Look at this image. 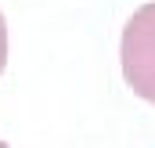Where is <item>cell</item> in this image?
I'll use <instances>...</instances> for the list:
<instances>
[{
    "mask_svg": "<svg viewBox=\"0 0 155 148\" xmlns=\"http://www.w3.org/2000/svg\"><path fill=\"white\" fill-rule=\"evenodd\" d=\"M119 62H123V76L134 87V94L155 105V0L134 11V18L126 22Z\"/></svg>",
    "mask_w": 155,
    "mask_h": 148,
    "instance_id": "6da1fadb",
    "label": "cell"
},
{
    "mask_svg": "<svg viewBox=\"0 0 155 148\" xmlns=\"http://www.w3.org/2000/svg\"><path fill=\"white\" fill-rule=\"evenodd\" d=\"M4 65H7V22L0 15V72H4Z\"/></svg>",
    "mask_w": 155,
    "mask_h": 148,
    "instance_id": "7a4b0ae2",
    "label": "cell"
},
{
    "mask_svg": "<svg viewBox=\"0 0 155 148\" xmlns=\"http://www.w3.org/2000/svg\"><path fill=\"white\" fill-rule=\"evenodd\" d=\"M0 148H7V145H4V141H0Z\"/></svg>",
    "mask_w": 155,
    "mask_h": 148,
    "instance_id": "3957f363",
    "label": "cell"
}]
</instances>
